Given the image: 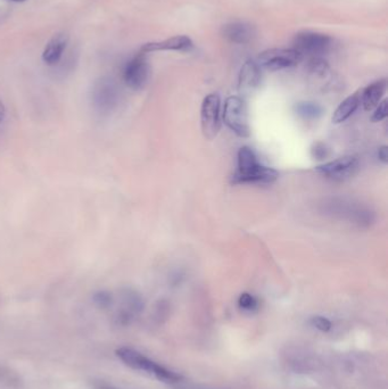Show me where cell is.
Listing matches in <instances>:
<instances>
[{
    "label": "cell",
    "instance_id": "6da1fadb",
    "mask_svg": "<svg viewBox=\"0 0 388 389\" xmlns=\"http://www.w3.org/2000/svg\"><path fill=\"white\" fill-rule=\"evenodd\" d=\"M278 171L262 165L257 160L254 150L244 146L237 156V170L232 175V183L269 185L278 179Z\"/></svg>",
    "mask_w": 388,
    "mask_h": 389
},
{
    "label": "cell",
    "instance_id": "7a4b0ae2",
    "mask_svg": "<svg viewBox=\"0 0 388 389\" xmlns=\"http://www.w3.org/2000/svg\"><path fill=\"white\" fill-rule=\"evenodd\" d=\"M116 355L130 369L146 373V375L154 377L158 381L165 383H177L182 380V376L179 375V373L158 364V363L141 354L140 352L130 349V347H121L116 351Z\"/></svg>",
    "mask_w": 388,
    "mask_h": 389
},
{
    "label": "cell",
    "instance_id": "3957f363",
    "mask_svg": "<svg viewBox=\"0 0 388 389\" xmlns=\"http://www.w3.org/2000/svg\"><path fill=\"white\" fill-rule=\"evenodd\" d=\"M90 98L94 110L101 115H106L112 113L118 105L120 89L111 77L103 76L92 86Z\"/></svg>",
    "mask_w": 388,
    "mask_h": 389
},
{
    "label": "cell",
    "instance_id": "277c9868",
    "mask_svg": "<svg viewBox=\"0 0 388 389\" xmlns=\"http://www.w3.org/2000/svg\"><path fill=\"white\" fill-rule=\"evenodd\" d=\"M223 122L238 137L247 138L251 136V128L248 123V113L245 100L241 97L231 96L227 98L222 112Z\"/></svg>",
    "mask_w": 388,
    "mask_h": 389
},
{
    "label": "cell",
    "instance_id": "5b68a950",
    "mask_svg": "<svg viewBox=\"0 0 388 389\" xmlns=\"http://www.w3.org/2000/svg\"><path fill=\"white\" fill-rule=\"evenodd\" d=\"M114 302H116L114 298ZM117 306L114 313V319L120 325H128L137 319L144 310V299L137 290L123 288L117 296Z\"/></svg>",
    "mask_w": 388,
    "mask_h": 389
},
{
    "label": "cell",
    "instance_id": "8992f818",
    "mask_svg": "<svg viewBox=\"0 0 388 389\" xmlns=\"http://www.w3.org/2000/svg\"><path fill=\"white\" fill-rule=\"evenodd\" d=\"M201 132L208 140H213L221 127V100L218 93H211L204 98L200 108Z\"/></svg>",
    "mask_w": 388,
    "mask_h": 389
},
{
    "label": "cell",
    "instance_id": "52a82bcc",
    "mask_svg": "<svg viewBox=\"0 0 388 389\" xmlns=\"http://www.w3.org/2000/svg\"><path fill=\"white\" fill-rule=\"evenodd\" d=\"M303 55L294 48H276L263 51L258 56V66L262 69L276 72L298 65L303 60Z\"/></svg>",
    "mask_w": 388,
    "mask_h": 389
},
{
    "label": "cell",
    "instance_id": "ba28073f",
    "mask_svg": "<svg viewBox=\"0 0 388 389\" xmlns=\"http://www.w3.org/2000/svg\"><path fill=\"white\" fill-rule=\"evenodd\" d=\"M359 165V159L355 156H344L323 163L315 169L325 178L335 181H343L358 172Z\"/></svg>",
    "mask_w": 388,
    "mask_h": 389
},
{
    "label": "cell",
    "instance_id": "9c48e42d",
    "mask_svg": "<svg viewBox=\"0 0 388 389\" xmlns=\"http://www.w3.org/2000/svg\"><path fill=\"white\" fill-rule=\"evenodd\" d=\"M294 49L303 56L323 54L332 45V38L327 34L318 32H301L295 35Z\"/></svg>",
    "mask_w": 388,
    "mask_h": 389
},
{
    "label": "cell",
    "instance_id": "30bf717a",
    "mask_svg": "<svg viewBox=\"0 0 388 389\" xmlns=\"http://www.w3.org/2000/svg\"><path fill=\"white\" fill-rule=\"evenodd\" d=\"M149 77V65L144 56H137L126 65L123 79L133 90H140L146 86Z\"/></svg>",
    "mask_w": 388,
    "mask_h": 389
},
{
    "label": "cell",
    "instance_id": "8fae6325",
    "mask_svg": "<svg viewBox=\"0 0 388 389\" xmlns=\"http://www.w3.org/2000/svg\"><path fill=\"white\" fill-rule=\"evenodd\" d=\"M261 82V69L257 63L253 60H247L242 65L239 79H238V89L244 95H250L260 86Z\"/></svg>",
    "mask_w": 388,
    "mask_h": 389
},
{
    "label": "cell",
    "instance_id": "7c38bea8",
    "mask_svg": "<svg viewBox=\"0 0 388 389\" xmlns=\"http://www.w3.org/2000/svg\"><path fill=\"white\" fill-rule=\"evenodd\" d=\"M69 44V35L64 32L55 34L46 46L43 53V60L49 66H56L63 57L64 51Z\"/></svg>",
    "mask_w": 388,
    "mask_h": 389
},
{
    "label": "cell",
    "instance_id": "4fadbf2b",
    "mask_svg": "<svg viewBox=\"0 0 388 389\" xmlns=\"http://www.w3.org/2000/svg\"><path fill=\"white\" fill-rule=\"evenodd\" d=\"M387 88V82L385 79H381L369 85L361 92V104L365 111H371L378 106L382 96L385 95Z\"/></svg>",
    "mask_w": 388,
    "mask_h": 389
},
{
    "label": "cell",
    "instance_id": "5bb4252c",
    "mask_svg": "<svg viewBox=\"0 0 388 389\" xmlns=\"http://www.w3.org/2000/svg\"><path fill=\"white\" fill-rule=\"evenodd\" d=\"M193 46L190 38L186 35H175L167 40L158 41V43H151L142 47L145 53H151V51H164V50H186L189 49Z\"/></svg>",
    "mask_w": 388,
    "mask_h": 389
},
{
    "label": "cell",
    "instance_id": "9a60e30c",
    "mask_svg": "<svg viewBox=\"0 0 388 389\" xmlns=\"http://www.w3.org/2000/svg\"><path fill=\"white\" fill-rule=\"evenodd\" d=\"M223 37L231 43L246 44L253 37V29L251 25L242 22H235L226 25L223 28Z\"/></svg>",
    "mask_w": 388,
    "mask_h": 389
},
{
    "label": "cell",
    "instance_id": "2e32d148",
    "mask_svg": "<svg viewBox=\"0 0 388 389\" xmlns=\"http://www.w3.org/2000/svg\"><path fill=\"white\" fill-rule=\"evenodd\" d=\"M360 95H361V92H355L339 104L338 107L336 108V111L334 112V115H333L334 123L345 122L350 116L353 115L361 104Z\"/></svg>",
    "mask_w": 388,
    "mask_h": 389
},
{
    "label": "cell",
    "instance_id": "e0dca14e",
    "mask_svg": "<svg viewBox=\"0 0 388 389\" xmlns=\"http://www.w3.org/2000/svg\"><path fill=\"white\" fill-rule=\"evenodd\" d=\"M295 110H296L298 115L305 118V120H314V118H318L322 114V108L318 104L310 101L298 103L295 106Z\"/></svg>",
    "mask_w": 388,
    "mask_h": 389
},
{
    "label": "cell",
    "instance_id": "ac0fdd59",
    "mask_svg": "<svg viewBox=\"0 0 388 389\" xmlns=\"http://www.w3.org/2000/svg\"><path fill=\"white\" fill-rule=\"evenodd\" d=\"M92 300H94V303L99 309L107 310V309H110L113 306L114 296H113L112 293L107 292V290H99V292H97L94 294Z\"/></svg>",
    "mask_w": 388,
    "mask_h": 389
},
{
    "label": "cell",
    "instance_id": "d6986e66",
    "mask_svg": "<svg viewBox=\"0 0 388 389\" xmlns=\"http://www.w3.org/2000/svg\"><path fill=\"white\" fill-rule=\"evenodd\" d=\"M258 300L252 294L242 293L239 298H238V306L246 312H254L258 309Z\"/></svg>",
    "mask_w": 388,
    "mask_h": 389
},
{
    "label": "cell",
    "instance_id": "ffe728a7",
    "mask_svg": "<svg viewBox=\"0 0 388 389\" xmlns=\"http://www.w3.org/2000/svg\"><path fill=\"white\" fill-rule=\"evenodd\" d=\"M310 324H311L313 328L322 331V333H327V331L332 329V326H333L330 320L321 315L312 316L311 320H310Z\"/></svg>",
    "mask_w": 388,
    "mask_h": 389
},
{
    "label": "cell",
    "instance_id": "44dd1931",
    "mask_svg": "<svg viewBox=\"0 0 388 389\" xmlns=\"http://www.w3.org/2000/svg\"><path fill=\"white\" fill-rule=\"evenodd\" d=\"M311 155L314 159L318 160H323L324 158H327L329 155V149L327 145L321 141L314 142L311 147Z\"/></svg>",
    "mask_w": 388,
    "mask_h": 389
},
{
    "label": "cell",
    "instance_id": "7402d4cb",
    "mask_svg": "<svg viewBox=\"0 0 388 389\" xmlns=\"http://www.w3.org/2000/svg\"><path fill=\"white\" fill-rule=\"evenodd\" d=\"M387 110H388V103L387 100H382L378 104V106L376 107V110L372 114L371 121L372 122H381L387 117Z\"/></svg>",
    "mask_w": 388,
    "mask_h": 389
},
{
    "label": "cell",
    "instance_id": "603a6c76",
    "mask_svg": "<svg viewBox=\"0 0 388 389\" xmlns=\"http://www.w3.org/2000/svg\"><path fill=\"white\" fill-rule=\"evenodd\" d=\"M378 157L384 164L388 163V147L381 146L378 150Z\"/></svg>",
    "mask_w": 388,
    "mask_h": 389
},
{
    "label": "cell",
    "instance_id": "cb8c5ba5",
    "mask_svg": "<svg viewBox=\"0 0 388 389\" xmlns=\"http://www.w3.org/2000/svg\"><path fill=\"white\" fill-rule=\"evenodd\" d=\"M5 115H6V110H5L4 103L2 101V99H0V124H2V122L4 121Z\"/></svg>",
    "mask_w": 388,
    "mask_h": 389
},
{
    "label": "cell",
    "instance_id": "d4e9b609",
    "mask_svg": "<svg viewBox=\"0 0 388 389\" xmlns=\"http://www.w3.org/2000/svg\"><path fill=\"white\" fill-rule=\"evenodd\" d=\"M95 389H118V388L113 387V386H108V385H104V383H101V385H97L95 387Z\"/></svg>",
    "mask_w": 388,
    "mask_h": 389
},
{
    "label": "cell",
    "instance_id": "484cf974",
    "mask_svg": "<svg viewBox=\"0 0 388 389\" xmlns=\"http://www.w3.org/2000/svg\"><path fill=\"white\" fill-rule=\"evenodd\" d=\"M12 2H15V3H21V2H24V0H12Z\"/></svg>",
    "mask_w": 388,
    "mask_h": 389
}]
</instances>
